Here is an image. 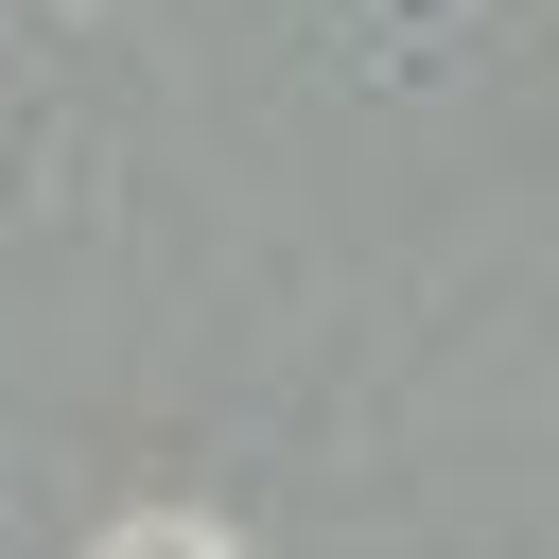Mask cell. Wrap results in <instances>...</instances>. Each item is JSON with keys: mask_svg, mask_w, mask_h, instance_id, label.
<instances>
[{"mask_svg": "<svg viewBox=\"0 0 559 559\" xmlns=\"http://www.w3.org/2000/svg\"><path fill=\"white\" fill-rule=\"evenodd\" d=\"M122 559H210V542H122Z\"/></svg>", "mask_w": 559, "mask_h": 559, "instance_id": "6da1fadb", "label": "cell"}]
</instances>
